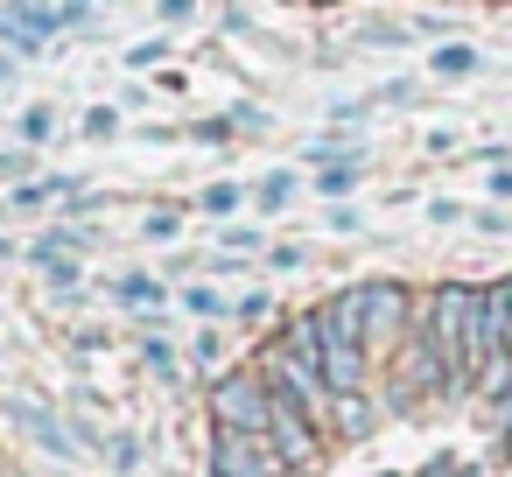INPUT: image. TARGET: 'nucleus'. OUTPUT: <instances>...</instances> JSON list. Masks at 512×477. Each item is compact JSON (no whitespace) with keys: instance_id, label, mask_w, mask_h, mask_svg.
<instances>
[{"instance_id":"2eb2a0df","label":"nucleus","mask_w":512,"mask_h":477,"mask_svg":"<svg viewBox=\"0 0 512 477\" xmlns=\"http://www.w3.org/2000/svg\"><path fill=\"white\" fill-rule=\"evenodd\" d=\"M204 211H211V218L239 211V190H232V183H211V190H204Z\"/></svg>"},{"instance_id":"393cba45","label":"nucleus","mask_w":512,"mask_h":477,"mask_svg":"<svg viewBox=\"0 0 512 477\" xmlns=\"http://www.w3.org/2000/svg\"><path fill=\"white\" fill-rule=\"evenodd\" d=\"M8 253H15V246H8V239H0V260H8Z\"/></svg>"},{"instance_id":"6e6552de","label":"nucleus","mask_w":512,"mask_h":477,"mask_svg":"<svg viewBox=\"0 0 512 477\" xmlns=\"http://www.w3.org/2000/svg\"><path fill=\"white\" fill-rule=\"evenodd\" d=\"M316 190H323V197H351V190H358V162H323Z\"/></svg>"},{"instance_id":"39448f33","label":"nucleus","mask_w":512,"mask_h":477,"mask_svg":"<svg viewBox=\"0 0 512 477\" xmlns=\"http://www.w3.org/2000/svg\"><path fill=\"white\" fill-rule=\"evenodd\" d=\"M8 421H15L36 449H50V456H71V449H78V442L64 435V421H57V414H43L36 400H8Z\"/></svg>"},{"instance_id":"412c9836","label":"nucleus","mask_w":512,"mask_h":477,"mask_svg":"<svg viewBox=\"0 0 512 477\" xmlns=\"http://www.w3.org/2000/svg\"><path fill=\"white\" fill-rule=\"evenodd\" d=\"M484 183H491V197H512V169H491Z\"/></svg>"},{"instance_id":"5701e85b","label":"nucleus","mask_w":512,"mask_h":477,"mask_svg":"<svg viewBox=\"0 0 512 477\" xmlns=\"http://www.w3.org/2000/svg\"><path fill=\"white\" fill-rule=\"evenodd\" d=\"M498 435H505V463H512V428H498Z\"/></svg>"},{"instance_id":"20e7f679","label":"nucleus","mask_w":512,"mask_h":477,"mask_svg":"<svg viewBox=\"0 0 512 477\" xmlns=\"http://www.w3.org/2000/svg\"><path fill=\"white\" fill-rule=\"evenodd\" d=\"M365 358H372L365 344H351V337H330V330H323V358H316V365H323L330 393H365Z\"/></svg>"},{"instance_id":"4468645a","label":"nucleus","mask_w":512,"mask_h":477,"mask_svg":"<svg viewBox=\"0 0 512 477\" xmlns=\"http://www.w3.org/2000/svg\"><path fill=\"white\" fill-rule=\"evenodd\" d=\"M288 197H295V176H267V183H260V204H267V211H281Z\"/></svg>"},{"instance_id":"bb28decb","label":"nucleus","mask_w":512,"mask_h":477,"mask_svg":"<svg viewBox=\"0 0 512 477\" xmlns=\"http://www.w3.org/2000/svg\"><path fill=\"white\" fill-rule=\"evenodd\" d=\"M386 477H393V470H386Z\"/></svg>"},{"instance_id":"f8f14e48","label":"nucleus","mask_w":512,"mask_h":477,"mask_svg":"<svg viewBox=\"0 0 512 477\" xmlns=\"http://www.w3.org/2000/svg\"><path fill=\"white\" fill-rule=\"evenodd\" d=\"M50 134H57V113L50 106H29L22 113V141H50Z\"/></svg>"},{"instance_id":"f03ea898","label":"nucleus","mask_w":512,"mask_h":477,"mask_svg":"<svg viewBox=\"0 0 512 477\" xmlns=\"http://www.w3.org/2000/svg\"><path fill=\"white\" fill-rule=\"evenodd\" d=\"M211 477H288V456L260 428H218L211 435Z\"/></svg>"},{"instance_id":"ddd939ff","label":"nucleus","mask_w":512,"mask_h":477,"mask_svg":"<svg viewBox=\"0 0 512 477\" xmlns=\"http://www.w3.org/2000/svg\"><path fill=\"white\" fill-rule=\"evenodd\" d=\"M113 127H120V113H113V106H92V113H85V141H106Z\"/></svg>"},{"instance_id":"1a4fd4ad","label":"nucleus","mask_w":512,"mask_h":477,"mask_svg":"<svg viewBox=\"0 0 512 477\" xmlns=\"http://www.w3.org/2000/svg\"><path fill=\"white\" fill-rule=\"evenodd\" d=\"M120 302H134V309H155V302H162V281H155V274H127V281H120Z\"/></svg>"},{"instance_id":"a211bd4d","label":"nucleus","mask_w":512,"mask_h":477,"mask_svg":"<svg viewBox=\"0 0 512 477\" xmlns=\"http://www.w3.org/2000/svg\"><path fill=\"white\" fill-rule=\"evenodd\" d=\"M134 463H141V442L120 435V442H113V470H134Z\"/></svg>"},{"instance_id":"f3484780","label":"nucleus","mask_w":512,"mask_h":477,"mask_svg":"<svg viewBox=\"0 0 512 477\" xmlns=\"http://www.w3.org/2000/svg\"><path fill=\"white\" fill-rule=\"evenodd\" d=\"M183 302H190V316H225V302H218V295H211V288H190V295H183Z\"/></svg>"},{"instance_id":"0eeeda50","label":"nucleus","mask_w":512,"mask_h":477,"mask_svg":"<svg viewBox=\"0 0 512 477\" xmlns=\"http://www.w3.org/2000/svg\"><path fill=\"white\" fill-rule=\"evenodd\" d=\"M428 64H435V78H477V71H484V57H477L470 43H442Z\"/></svg>"},{"instance_id":"7ed1b4c3","label":"nucleus","mask_w":512,"mask_h":477,"mask_svg":"<svg viewBox=\"0 0 512 477\" xmlns=\"http://www.w3.org/2000/svg\"><path fill=\"white\" fill-rule=\"evenodd\" d=\"M407 288L400 281H358V344L365 351H386L407 337Z\"/></svg>"},{"instance_id":"dca6fc26","label":"nucleus","mask_w":512,"mask_h":477,"mask_svg":"<svg viewBox=\"0 0 512 477\" xmlns=\"http://www.w3.org/2000/svg\"><path fill=\"white\" fill-rule=\"evenodd\" d=\"M141 232H148V239H176V232H183V218H176V211H155Z\"/></svg>"},{"instance_id":"aec40b11","label":"nucleus","mask_w":512,"mask_h":477,"mask_svg":"<svg viewBox=\"0 0 512 477\" xmlns=\"http://www.w3.org/2000/svg\"><path fill=\"white\" fill-rule=\"evenodd\" d=\"M197 15V0H162V22H190Z\"/></svg>"},{"instance_id":"423d86ee","label":"nucleus","mask_w":512,"mask_h":477,"mask_svg":"<svg viewBox=\"0 0 512 477\" xmlns=\"http://www.w3.org/2000/svg\"><path fill=\"white\" fill-rule=\"evenodd\" d=\"M372 421H379V414H372V400H365V393H337V400H330V435L365 442V435H372Z\"/></svg>"},{"instance_id":"f257e3e1","label":"nucleus","mask_w":512,"mask_h":477,"mask_svg":"<svg viewBox=\"0 0 512 477\" xmlns=\"http://www.w3.org/2000/svg\"><path fill=\"white\" fill-rule=\"evenodd\" d=\"M267 414H274V379L260 365H239L211 386V421L218 428H260L267 435Z\"/></svg>"},{"instance_id":"6ab92c4d","label":"nucleus","mask_w":512,"mask_h":477,"mask_svg":"<svg viewBox=\"0 0 512 477\" xmlns=\"http://www.w3.org/2000/svg\"><path fill=\"white\" fill-rule=\"evenodd\" d=\"M428 218H435V225H463V204H449V197H435V204H428Z\"/></svg>"},{"instance_id":"a878e982","label":"nucleus","mask_w":512,"mask_h":477,"mask_svg":"<svg viewBox=\"0 0 512 477\" xmlns=\"http://www.w3.org/2000/svg\"><path fill=\"white\" fill-rule=\"evenodd\" d=\"M288 477H309V470H288Z\"/></svg>"},{"instance_id":"9b49d317","label":"nucleus","mask_w":512,"mask_h":477,"mask_svg":"<svg viewBox=\"0 0 512 477\" xmlns=\"http://www.w3.org/2000/svg\"><path fill=\"white\" fill-rule=\"evenodd\" d=\"M141 358H148V372L176 379V351H169V337H141Z\"/></svg>"},{"instance_id":"b1692460","label":"nucleus","mask_w":512,"mask_h":477,"mask_svg":"<svg viewBox=\"0 0 512 477\" xmlns=\"http://www.w3.org/2000/svg\"><path fill=\"white\" fill-rule=\"evenodd\" d=\"M8 78H15V64H0V85H8Z\"/></svg>"},{"instance_id":"4be33fe9","label":"nucleus","mask_w":512,"mask_h":477,"mask_svg":"<svg viewBox=\"0 0 512 477\" xmlns=\"http://www.w3.org/2000/svg\"><path fill=\"white\" fill-rule=\"evenodd\" d=\"M498 302H505V316H512V274H505V281H498Z\"/></svg>"},{"instance_id":"9d476101","label":"nucleus","mask_w":512,"mask_h":477,"mask_svg":"<svg viewBox=\"0 0 512 477\" xmlns=\"http://www.w3.org/2000/svg\"><path fill=\"white\" fill-rule=\"evenodd\" d=\"M36 267L50 274V288H78V260L71 253H36Z\"/></svg>"}]
</instances>
